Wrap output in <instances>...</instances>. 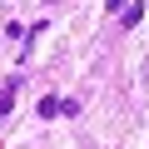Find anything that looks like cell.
<instances>
[{
    "instance_id": "3957f363",
    "label": "cell",
    "mask_w": 149,
    "mask_h": 149,
    "mask_svg": "<svg viewBox=\"0 0 149 149\" xmlns=\"http://www.w3.org/2000/svg\"><path fill=\"white\" fill-rule=\"evenodd\" d=\"M104 5H109V10H119V5H124V0H104Z\"/></svg>"
},
{
    "instance_id": "7a4b0ae2",
    "label": "cell",
    "mask_w": 149,
    "mask_h": 149,
    "mask_svg": "<svg viewBox=\"0 0 149 149\" xmlns=\"http://www.w3.org/2000/svg\"><path fill=\"white\" fill-rule=\"evenodd\" d=\"M139 20H144V5H139V0H134V5L124 10V25H139Z\"/></svg>"
},
{
    "instance_id": "6da1fadb",
    "label": "cell",
    "mask_w": 149,
    "mask_h": 149,
    "mask_svg": "<svg viewBox=\"0 0 149 149\" xmlns=\"http://www.w3.org/2000/svg\"><path fill=\"white\" fill-rule=\"evenodd\" d=\"M10 109H15V80H10V85H5V90H0V119H5V114H10Z\"/></svg>"
}]
</instances>
